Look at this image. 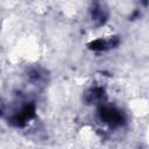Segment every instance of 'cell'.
<instances>
[{
    "instance_id": "6da1fadb",
    "label": "cell",
    "mask_w": 149,
    "mask_h": 149,
    "mask_svg": "<svg viewBox=\"0 0 149 149\" xmlns=\"http://www.w3.org/2000/svg\"><path fill=\"white\" fill-rule=\"evenodd\" d=\"M100 115H101V120H104L109 125L115 126L121 122V113L113 107H104L100 112Z\"/></svg>"
}]
</instances>
